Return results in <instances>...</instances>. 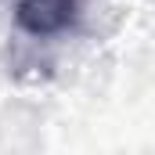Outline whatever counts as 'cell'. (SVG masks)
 I'll list each match as a JSON object with an SVG mask.
<instances>
[{
    "label": "cell",
    "instance_id": "obj_1",
    "mask_svg": "<svg viewBox=\"0 0 155 155\" xmlns=\"http://www.w3.org/2000/svg\"><path fill=\"white\" fill-rule=\"evenodd\" d=\"M83 0H18L15 22L29 36H61L79 22Z\"/></svg>",
    "mask_w": 155,
    "mask_h": 155
}]
</instances>
